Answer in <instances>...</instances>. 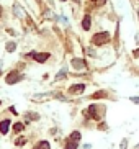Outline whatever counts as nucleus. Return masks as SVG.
I'll list each match as a JSON object with an SVG mask.
<instances>
[{"label":"nucleus","mask_w":139,"mask_h":149,"mask_svg":"<svg viewBox=\"0 0 139 149\" xmlns=\"http://www.w3.org/2000/svg\"><path fill=\"white\" fill-rule=\"evenodd\" d=\"M92 41H93V44H97V46H102V44H105V43L110 41V33H106V31L97 33V35L92 38Z\"/></svg>","instance_id":"nucleus-1"},{"label":"nucleus","mask_w":139,"mask_h":149,"mask_svg":"<svg viewBox=\"0 0 139 149\" xmlns=\"http://www.w3.org/2000/svg\"><path fill=\"white\" fill-rule=\"evenodd\" d=\"M85 115H89L90 118H95V120H100L102 115H100V108L97 105H90L89 107V112H85Z\"/></svg>","instance_id":"nucleus-2"},{"label":"nucleus","mask_w":139,"mask_h":149,"mask_svg":"<svg viewBox=\"0 0 139 149\" xmlns=\"http://www.w3.org/2000/svg\"><path fill=\"white\" fill-rule=\"evenodd\" d=\"M20 80H21V76H20V72H16V71L10 72V74L5 77L7 84H16V82H20Z\"/></svg>","instance_id":"nucleus-3"},{"label":"nucleus","mask_w":139,"mask_h":149,"mask_svg":"<svg viewBox=\"0 0 139 149\" xmlns=\"http://www.w3.org/2000/svg\"><path fill=\"white\" fill-rule=\"evenodd\" d=\"M30 56H31V57H35V61H36V62H44V61H48L49 54H48V52H31Z\"/></svg>","instance_id":"nucleus-4"},{"label":"nucleus","mask_w":139,"mask_h":149,"mask_svg":"<svg viewBox=\"0 0 139 149\" xmlns=\"http://www.w3.org/2000/svg\"><path fill=\"white\" fill-rule=\"evenodd\" d=\"M85 90V85L84 84H75V85H72V87L69 88L70 93H74V95H77V93H82Z\"/></svg>","instance_id":"nucleus-5"},{"label":"nucleus","mask_w":139,"mask_h":149,"mask_svg":"<svg viewBox=\"0 0 139 149\" xmlns=\"http://www.w3.org/2000/svg\"><path fill=\"white\" fill-rule=\"evenodd\" d=\"M72 67L74 69H85L87 64H85L84 59H72Z\"/></svg>","instance_id":"nucleus-6"},{"label":"nucleus","mask_w":139,"mask_h":149,"mask_svg":"<svg viewBox=\"0 0 139 149\" xmlns=\"http://www.w3.org/2000/svg\"><path fill=\"white\" fill-rule=\"evenodd\" d=\"M8 128H10V120H3V121L0 123V133L7 134L8 133Z\"/></svg>","instance_id":"nucleus-7"},{"label":"nucleus","mask_w":139,"mask_h":149,"mask_svg":"<svg viewBox=\"0 0 139 149\" xmlns=\"http://www.w3.org/2000/svg\"><path fill=\"white\" fill-rule=\"evenodd\" d=\"M90 26H92V20H90V16L87 15L84 20H82V28H84V30H90Z\"/></svg>","instance_id":"nucleus-8"},{"label":"nucleus","mask_w":139,"mask_h":149,"mask_svg":"<svg viewBox=\"0 0 139 149\" xmlns=\"http://www.w3.org/2000/svg\"><path fill=\"white\" fill-rule=\"evenodd\" d=\"M65 149H77V141H72V139H69V141L65 143Z\"/></svg>","instance_id":"nucleus-9"},{"label":"nucleus","mask_w":139,"mask_h":149,"mask_svg":"<svg viewBox=\"0 0 139 149\" xmlns=\"http://www.w3.org/2000/svg\"><path fill=\"white\" fill-rule=\"evenodd\" d=\"M36 149H49V143L48 141H40V144L36 146Z\"/></svg>","instance_id":"nucleus-10"},{"label":"nucleus","mask_w":139,"mask_h":149,"mask_svg":"<svg viewBox=\"0 0 139 149\" xmlns=\"http://www.w3.org/2000/svg\"><path fill=\"white\" fill-rule=\"evenodd\" d=\"M70 139H72V141H79V139H80V133H79V131H74V133L70 134Z\"/></svg>","instance_id":"nucleus-11"},{"label":"nucleus","mask_w":139,"mask_h":149,"mask_svg":"<svg viewBox=\"0 0 139 149\" xmlns=\"http://www.w3.org/2000/svg\"><path fill=\"white\" fill-rule=\"evenodd\" d=\"M23 128H25V125H23V123H16L15 126H13V129H15L16 133H20V131H21Z\"/></svg>","instance_id":"nucleus-12"},{"label":"nucleus","mask_w":139,"mask_h":149,"mask_svg":"<svg viewBox=\"0 0 139 149\" xmlns=\"http://www.w3.org/2000/svg\"><path fill=\"white\" fill-rule=\"evenodd\" d=\"M15 48H16V44L15 43H7V51H15Z\"/></svg>","instance_id":"nucleus-13"},{"label":"nucleus","mask_w":139,"mask_h":149,"mask_svg":"<svg viewBox=\"0 0 139 149\" xmlns=\"http://www.w3.org/2000/svg\"><path fill=\"white\" fill-rule=\"evenodd\" d=\"M25 143H26V139H25V138H18V139L15 141V144H16V146H23Z\"/></svg>","instance_id":"nucleus-14"},{"label":"nucleus","mask_w":139,"mask_h":149,"mask_svg":"<svg viewBox=\"0 0 139 149\" xmlns=\"http://www.w3.org/2000/svg\"><path fill=\"white\" fill-rule=\"evenodd\" d=\"M100 97H106V93H105V92H97V93L92 95V98H100Z\"/></svg>","instance_id":"nucleus-15"},{"label":"nucleus","mask_w":139,"mask_h":149,"mask_svg":"<svg viewBox=\"0 0 139 149\" xmlns=\"http://www.w3.org/2000/svg\"><path fill=\"white\" fill-rule=\"evenodd\" d=\"M126 146H128V143H126V141H123V144H121V149H126Z\"/></svg>","instance_id":"nucleus-16"},{"label":"nucleus","mask_w":139,"mask_h":149,"mask_svg":"<svg viewBox=\"0 0 139 149\" xmlns=\"http://www.w3.org/2000/svg\"><path fill=\"white\" fill-rule=\"evenodd\" d=\"M131 100H133L134 103H139V98H138V97H133V98H131Z\"/></svg>","instance_id":"nucleus-17"},{"label":"nucleus","mask_w":139,"mask_h":149,"mask_svg":"<svg viewBox=\"0 0 139 149\" xmlns=\"http://www.w3.org/2000/svg\"><path fill=\"white\" fill-rule=\"evenodd\" d=\"M134 56H139V51H134Z\"/></svg>","instance_id":"nucleus-18"},{"label":"nucleus","mask_w":139,"mask_h":149,"mask_svg":"<svg viewBox=\"0 0 139 149\" xmlns=\"http://www.w3.org/2000/svg\"><path fill=\"white\" fill-rule=\"evenodd\" d=\"M0 15H2V7H0Z\"/></svg>","instance_id":"nucleus-19"},{"label":"nucleus","mask_w":139,"mask_h":149,"mask_svg":"<svg viewBox=\"0 0 139 149\" xmlns=\"http://www.w3.org/2000/svg\"><path fill=\"white\" fill-rule=\"evenodd\" d=\"M92 2H95V0H92Z\"/></svg>","instance_id":"nucleus-20"},{"label":"nucleus","mask_w":139,"mask_h":149,"mask_svg":"<svg viewBox=\"0 0 139 149\" xmlns=\"http://www.w3.org/2000/svg\"><path fill=\"white\" fill-rule=\"evenodd\" d=\"M138 15H139V12H138Z\"/></svg>","instance_id":"nucleus-21"},{"label":"nucleus","mask_w":139,"mask_h":149,"mask_svg":"<svg viewBox=\"0 0 139 149\" xmlns=\"http://www.w3.org/2000/svg\"><path fill=\"white\" fill-rule=\"evenodd\" d=\"M0 103H2V102H0Z\"/></svg>","instance_id":"nucleus-22"}]
</instances>
